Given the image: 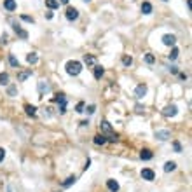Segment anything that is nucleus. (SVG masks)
<instances>
[{
  "instance_id": "obj_26",
  "label": "nucleus",
  "mask_w": 192,
  "mask_h": 192,
  "mask_svg": "<svg viewBox=\"0 0 192 192\" xmlns=\"http://www.w3.org/2000/svg\"><path fill=\"white\" fill-rule=\"evenodd\" d=\"M7 80H9V75H7V73H0V84L5 86V84H7Z\"/></svg>"
},
{
  "instance_id": "obj_15",
  "label": "nucleus",
  "mask_w": 192,
  "mask_h": 192,
  "mask_svg": "<svg viewBox=\"0 0 192 192\" xmlns=\"http://www.w3.org/2000/svg\"><path fill=\"white\" fill-rule=\"evenodd\" d=\"M105 73V70H103V66H94V79H101V75Z\"/></svg>"
},
{
  "instance_id": "obj_29",
  "label": "nucleus",
  "mask_w": 192,
  "mask_h": 192,
  "mask_svg": "<svg viewBox=\"0 0 192 192\" xmlns=\"http://www.w3.org/2000/svg\"><path fill=\"white\" fill-rule=\"evenodd\" d=\"M84 107H86L84 101H79V103H77V112H79V114H80V112H84Z\"/></svg>"
},
{
  "instance_id": "obj_2",
  "label": "nucleus",
  "mask_w": 192,
  "mask_h": 192,
  "mask_svg": "<svg viewBox=\"0 0 192 192\" xmlns=\"http://www.w3.org/2000/svg\"><path fill=\"white\" fill-rule=\"evenodd\" d=\"M52 101L59 103V114H65V112H66V96H65L63 93H58L56 96L52 98Z\"/></svg>"
},
{
  "instance_id": "obj_21",
  "label": "nucleus",
  "mask_w": 192,
  "mask_h": 192,
  "mask_svg": "<svg viewBox=\"0 0 192 192\" xmlns=\"http://www.w3.org/2000/svg\"><path fill=\"white\" fill-rule=\"evenodd\" d=\"M75 182H77V178H75V177H68V178H66V180L63 182V187L66 189V187H70V185H73Z\"/></svg>"
},
{
  "instance_id": "obj_31",
  "label": "nucleus",
  "mask_w": 192,
  "mask_h": 192,
  "mask_svg": "<svg viewBox=\"0 0 192 192\" xmlns=\"http://www.w3.org/2000/svg\"><path fill=\"white\" fill-rule=\"evenodd\" d=\"M145 61H147V63H154V61H156V58L152 56V54H147V56H145Z\"/></svg>"
},
{
  "instance_id": "obj_17",
  "label": "nucleus",
  "mask_w": 192,
  "mask_h": 192,
  "mask_svg": "<svg viewBox=\"0 0 192 192\" xmlns=\"http://www.w3.org/2000/svg\"><path fill=\"white\" fill-rule=\"evenodd\" d=\"M30 75H32V70L21 72V73H19V75H18V80H19V82H23V80H26V79L30 77Z\"/></svg>"
},
{
  "instance_id": "obj_30",
  "label": "nucleus",
  "mask_w": 192,
  "mask_h": 192,
  "mask_svg": "<svg viewBox=\"0 0 192 192\" xmlns=\"http://www.w3.org/2000/svg\"><path fill=\"white\" fill-rule=\"evenodd\" d=\"M21 19L26 21V23H33V18H30V16H26V14H21Z\"/></svg>"
},
{
  "instance_id": "obj_18",
  "label": "nucleus",
  "mask_w": 192,
  "mask_h": 192,
  "mask_svg": "<svg viewBox=\"0 0 192 192\" xmlns=\"http://www.w3.org/2000/svg\"><path fill=\"white\" fill-rule=\"evenodd\" d=\"M45 5L49 9H58L59 7V2L58 0H45Z\"/></svg>"
},
{
  "instance_id": "obj_14",
  "label": "nucleus",
  "mask_w": 192,
  "mask_h": 192,
  "mask_svg": "<svg viewBox=\"0 0 192 192\" xmlns=\"http://www.w3.org/2000/svg\"><path fill=\"white\" fill-rule=\"evenodd\" d=\"M100 128H101L103 133H112V126H110V122H108V121H103Z\"/></svg>"
},
{
  "instance_id": "obj_8",
  "label": "nucleus",
  "mask_w": 192,
  "mask_h": 192,
  "mask_svg": "<svg viewBox=\"0 0 192 192\" xmlns=\"http://www.w3.org/2000/svg\"><path fill=\"white\" fill-rule=\"evenodd\" d=\"M135 94H136V98H143V96L147 94V86H145V84H140L138 87H136Z\"/></svg>"
},
{
  "instance_id": "obj_5",
  "label": "nucleus",
  "mask_w": 192,
  "mask_h": 192,
  "mask_svg": "<svg viewBox=\"0 0 192 192\" xmlns=\"http://www.w3.org/2000/svg\"><path fill=\"white\" fill-rule=\"evenodd\" d=\"M142 178L143 180H149V182H152L154 178H156V173L152 170H149V168H145V170H142Z\"/></svg>"
},
{
  "instance_id": "obj_11",
  "label": "nucleus",
  "mask_w": 192,
  "mask_h": 192,
  "mask_svg": "<svg viewBox=\"0 0 192 192\" xmlns=\"http://www.w3.org/2000/svg\"><path fill=\"white\" fill-rule=\"evenodd\" d=\"M142 12L143 14H150L152 12V4L150 2H143L142 4Z\"/></svg>"
},
{
  "instance_id": "obj_25",
  "label": "nucleus",
  "mask_w": 192,
  "mask_h": 192,
  "mask_svg": "<svg viewBox=\"0 0 192 192\" xmlns=\"http://www.w3.org/2000/svg\"><path fill=\"white\" fill-rule=\"evenodd\" d=\"M47 89H49V86L45 84V82H40V84H39V91H40V94H44V91H47Z\"/></svg>"
},
{
  "instance_id": "obj_13",
  "label": "nucleus",
  "mask_w": 192,
  "mask_h": 192,
  "mask_svg": "<svg viewBox=\"0 0 192 192\" xmlns=\"http://www.w3.org/2000/svg\"><path fill=\"white\" fill-rule=\"evenodd\" d=\"M4 7L7 9V11H14L16 9V2L14 0H4Z\"/></svg>"
},
{
  "instance_id": "obj_4",
  "label": "nucleus",
  "mask_w": 192,
  "mask_h": 192,
  "mask_svg": "<svg viewBox=\"0 0 192 192\" xmlns=\"http://www.w3.org/2000/svg\"><path fill=\"white\" fill-rule=\"evenodd\" d=\"M178 112V108L175 107V105H168V107L163 110V115H166V117H175Z\"/></svg>"
},
{
  "instance_id": "obj_23",
  "label": "nucleus",
  "mask_w": 192,
  "mask_h": 192,
  "mask_svg": "<svg viewBox=\"0 0 192 192\" xmlns=\"http://www.w3.org/2000/svg\"><path fill=\"white\" fill-rule=\"evenodd\" d=\"M25 110H26L28 115H35L37 114V108L33 107V105H25Z\"/></svg>"
},
{
  "instance_id": "obj_7",
  "label": "nucleus",
  "mask_w": 192,
  "mask_h": 192,
  "mask_svg": "<svg viewBox=\"0 0 192 192\" xmlns=\"http://www.w3.org/2000/svg\"><path fill=\"white\" fill-rule=\"evenodd\" d=\"M156 138H157V140H161V142H166V140L170 138V131H168V129L157 131V133H156Z\"/></svg>"
},
{
  "instance_id": "obj_10",
  "label": "nucleus",
  "mask_w": 192,
  "mask_h": 192,
  "mask_svg": "<svg viewBox=\"0 0 192 192\" xmlns=\"http://www.w3.org/2000/svg\"><path fill=\"white\" fill-rule=\"evenodd\" d=\"M140 157H142L143 161H150V159L154 157V154H152V152H150L149 149H143L142 152H140Z\"/></svg>"
},
{
  "instance_id": "obj_33",
  "label": "nucleus",
  "mask_w": 192,
  "mask_h": 192,
  "mask_svg": "<svg viewBox=\"0 0 192 192\" xmlns=\"http://www.w3.org/2000/svg\"><path fill=\"white\" fill-rule=\"evenodd\" d=\"M173 145H175V150H177V152H182V145H180L178 142H175Z\"/></svg>"
},
{
  "instance_id": "obj_12",
  "label": "nucleus",
  "mask_w": 192,
  "mask_h": 192,
  "mask_svg": "<svg viewBox=\"0 0 192 192\" xmlns=\"http://www.w3.org/2000/svg\"><path fill=\"white\" fill-rule=\"evenodd\" d=\"M26 61H28L30 65H35L37 61H39V56H37V52H30L28 56H26Z\"/></svg>"
},
{
  "instance_id": "obj_35",
  "label": "nucleus",
  "mask_w": 192,
  "mask_h": 192,
  "mask_svg": "<svg viewBox=\"0 0 192 192\" xmlns=\"http://www.w3.org/2000/svg\"><path fill=\"white\" fill-rule=\"evenodd\" d=\"M143 110H145V108H143L142 105H136V112H143Z\"/></svg>"
},
{
  "instance_id": "obj_1",
  "label": "nucleus",
  "mask_w": 192,
  "mask_h": 192,
  "mask_svg": "<svg viewBox=\"0 0 192 192\" xmlns=\"http://www.w3.org/2000/svg\"><path fill=\"white\" fill-rule=\"evenodd\" d=\"M65 68H66L68 75H79L82 72V63L80 61H68V63L65 65Z\"/></svg>"
},
{
  "instance_id": "obj_20",
  "label": "nucleus",
  "mask_w": 192,
  "mask_h": 192,
  "mask_svg": "<svg viewBox=\"0 0 192 192\" xmlns=\"http://www.w3.org/2000/svg\"><path fill=\"white\" fill-rule=\"evenodd\" d=\"M94 143H96V145H103V143H107V138L103 135H96L94 136Z\"/></svg>"
},
{
  "instance_id": "obj_27",
  "label": "nucleus",
  "mask_w": 192,
  "mask_h": 192,
  "mask_svg": "<svg viewBox=\"0 0 192 192\" xmlns=\"http://www.w3.org/2000/svg\"><path fill=\"white\" fill-rule=\"evenodd\" d=\"M122 63L126 65V66H129V65L133 63V58H131V56H124V58H122Z\"/></svg>"
},
{
  "instance_id": "obj_39",
  "label": "nucleus",
  "mask_w": 192,
  "mask_h": 192,
  "mask_svg": "<svg viewBox=\"0 0 192 192\" xmlns=\"http://www.w3.org/2000/svg\"><path fill=\"white\" fill-rule=\"evenodd\" d=\"M164 2H168V0H164Z\"/></svg>"
},
{
  "instance_id": "obj_19",
  "label": "nucleus",
  "mask_w": 192,
  "mask_h": 192,
  "mask_svg": "<svg viewBox=\"0 0 192 192\" xmlns=\"http://www.w3.org/2000/svg\"><path fill=\"white\" fill-rule=\"evenodd\" d=\"M9 63H11V66H14V68H19V61L16 59L14 54H9Z\"/></svg>"
},
{
  "instance_id": "obj_32",
  "label": "nucleus",
  "mask_w": 192,
  "mask_h": 192,
  "mask_svg": "<svg viewBox=\"0 0 192 192\" xmlns=\"http://www.w3.org/2000/svg\"><path fill=\"white\" fill-rule=\"evenodd\" d=\"M94 110H96V107H94V105H89L87 110H84V112H87V114H94Z\"/></svg>"
},
{
  "instance_id": "obj_3",
  "label": "nucleus",
  "mask_w": 192,
  "mask_h": 192,
  "mask_svg": "<svg viewBox=\"0 0 192 192\" xmlns=\"http://www.w3.org/2000/svg\"><path fill=\"white\" fill-rule=\"evenodd\" d=\"M77 18H79V11L75 7H68L66 9V19H68V21H75Z\"/></svg>"
},
{
  "instance_id": "obj_9",
  "label": "nucleus",
  "mask_w": 192,
  "mask_h": 192,
  "mask_svg": "<svg viewBox=\"0 0 192 192\" xmlns=\"http://www.w3.org/2000/svg\"><path fill=\"white\" fill-rule=\"evenodd\" d=\"M107 187L110 192H117L119 190V184L115 182V180H107Z\"/></svg>"
},
{
  "instance_id": "obj_38",
  "label": "nucleus",
  "mask_w": 192,
  "mask_h": 192,
  "mask_svg": "<svg viewBox=\"0 0 192 192\" xmlns=\"http://www.w3.org/2000/svg\"><path fill=\"white\" fill-rule=\"evenodd\" d=\"M84 2H89V0H84Z\"/></svg>"
},
{
  "instance_id": "obj_37",
  "label": "nucleus",
  "mask_w": 192,
  "mask_h": 192,
  "mask_svg": "<svg viewBox=\"0 0 192 192\" xmlns=\"http://www.w3.org/2000/svg\"><path fill=\"white\" fill-rule=\"evenodd\" d=\"M59 2H61V4H68V0H59Z\"/></svg>"
},
{
  "instance_id": "obj_6",
  "label": "nucleus",
  "mask_w": 192,
  "mask_h": 192,
  "mask_svg": "<svg viewBox=\"0 0 192 192\" xmlns=\"http://www.w3.org/2000/svg\"><path fill=\"white\" fill-rule=\"evenodd\" d=\"M175 42H177L175 35H170V33H166V35L163 37V44H164V45H175Z\"/></svg>"
},
{
  "instance_id": "obj_22",
  "label": "nucleus",
  "mask_w": 192,
  "mask_h": 192,
  "mask_svg": "<svg viewBox=\"0 0 192 192\" xmlns=\"http://www.w3.org/2000/svg\"><path fill=\"white\" fill-rule=\"evenodd\" d=\"M84 63L86 65H94V63H96V58L91 56V54H86V56H84Z\"/></svg>"
},
{
  "instance_id": "obj_34",
  "label": "nucleus",
  "mask_w": 192,
  "mask_h": 192,
  "mask_svg": "<svg viewBox=\"0 0 192 192\" xmlns=\"http://www.w3.org/2000/svg\"><path fill=\"white\" fill-rule=\"evenodd\" d=\"M4 157H5V150H4V149H0V163L4 161Z\"/></svg>"
},
{
  "instance_id": "obj_16",
  "label": "nucleus",
  "mask_w": 192,
  "mask_h": 192,
  "mask_svg": "<svg viewBox=\"0 0 192 192\" xmlns=\"http://www.w3.org/2000/svg\"><path fill=\"white\" fill-rule=\"evenodd\" d=\"M175 168H177V163H173V161H168V163L164 164V171H166V173H170V171H173Z\"/></svg>"
},
{
  "instance_id": "obj_36",
  "label": "nucleus",
  "mask_w": 192,
  "mask_h": 192,
  "mask_svg": "<svg viewBox=\"0 0 192 192\" xmlns=\"http://www.w3.org/2000/svg\"><path fill=\"white\" fill-rule=\"evenodd\" d=\"M14 93H16V89H14V87H9V94H11V96H12Z\"/></svg>"
},
{
  "instance_id": "obj_24",
  "label": "nucleus",
  "mask_w": 192,
  "mask_h": 192,
  "mask_svg": "<svg viewBox=\"0 0 192 192\" xmlns=\"http://www.w3.org/2000/svg\"><path fill=\"white\" fill-rule=\"evenodd\" d=\"M14 30H16V33H19V37H23V39H26V37H28V33H26L25 30H21L18 25H14Z\"/></svg>"
},
{
  "instance_id": "obj_28",
  "label": "nucleus",
  "mask_w": 192,
  "mask_h": 192,
  "mask_svg": "<svg viewBox=\"0 0 192 192\" xmlns=\"http://www.w3.org/2000/svg\"><path fill=\"white\" fill-rule=\"evenodd\" d=\"M177 58H178V49L173 47V51H171V54H170V59H177Z\"/></svg>"
}]
</instances>
